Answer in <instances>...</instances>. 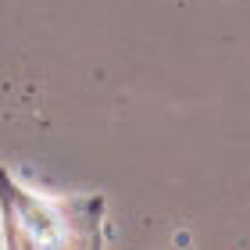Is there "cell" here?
<instances>
[{
	"instance_id": "1",
	"label": "cell",
	"mask_w": 250,
	"mask_h": 250,
	"mask_svg": "<svg viewBox=\"0 0 250 250\" xmlns=\"http://www.w3.org/2000/svg\"><path fill=\"white\" fill-rule=\"evenodd\" d=\"M0 247L4 250H100L107 247L104 193L54 197L0 165Z\"/></svg>"
}]
</instances>
